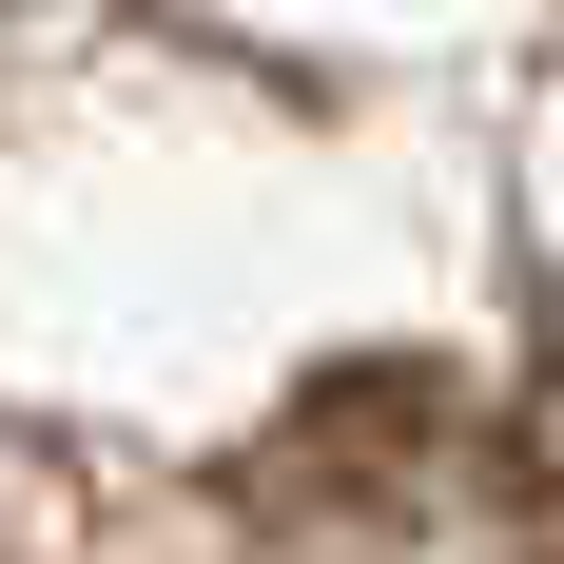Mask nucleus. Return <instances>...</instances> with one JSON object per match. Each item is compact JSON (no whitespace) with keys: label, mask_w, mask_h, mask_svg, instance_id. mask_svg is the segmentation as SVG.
Here are the masks:
<instances>
[{"label":"nucleus","mask_w":564,"mask_h":564,"mask_svg":"<svg viewBox=\"0 0 564 564\" xmlns=\"http://www.w3.org/2000/svg\"><path fill=\"white\" fill-rule=\"evenodd\" d=\"M507 525H525V564H564V350L525 370V409H507Z\"/></svg>","instance_id":"1"}]
</instances>
